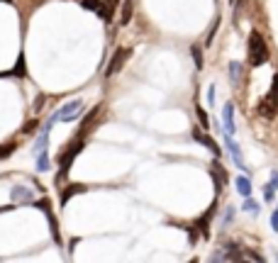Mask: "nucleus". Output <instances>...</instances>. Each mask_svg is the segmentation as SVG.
Listing matches in <instances>:
<instances>
[{
  "mask_svg": "<svg viewBox=\"0 0 278 263\" xmlns=\"http://www.w3.org/2000/svg\"><path fill=\"white\" fill-rule=\"evenodd\" d=\"M268 61V46H266L264 37L259 32L249 34V64L251 66H261Z\"/></svg>",
  "mask_w": 278,
  "mask_h": 263,
  "instance_id": "1",
  "label": "nucleus"
},
{
  "mask_svg": "<svg viewBox=\"0 0 278 263\" xmlns=\"http://www.w3.org/2000/svg\"><path fill=\"white\" fill-rule=\"evenodd\" d=\"M81 108H83V102H81V100H71L69 105H64V108H61V110H59L54 117L49 120L47 129L54 125V122H71V120H76V117L81 115Z\"/></svg>",
  "mask_w": 278,
  "mask_h": 263,
  "instance_id": "2",
  "label": "nucleus"
},
{
  "mask_svg": "<svg viewBox=\"0 0 278 263\" xmlns=\"http://www.w3.org/2000/svg\"><path fill=\"white\" fill-rule=\"evenodd\" d=\"M81 149H83V139H78V141H73V144H71L69 149H66V153H64V156L59 159V168H61V171H59V176H56V180H61V178H64V176H66V173H69L71 164H73V159H76V156L81 153Z\"/></svg>",
  "mask_w": 278,
  "mask_h": 263,
  "instance_id": "3",
  "label": "nucleus"
},
{
  "mask_svg": "<svg viewBox=\"0 0 278 263\" xmlns=\"http://www.w3.org/2000/svg\"><path fill=\"white\" fill-rule=\"evenodd\" d=\"M129 54H132V49H117L115 51V56L110 59V64H108V69H105V78H112L115 73H120V69L125 66V61L129 59Z\"/></svg>",
  "mask_w": 278,
  "mask_h": 263,
  "instance_id": "4",
  "label": "nucleus"
},
{
  "mask_svg": "<svg viewBox=\"0 0 278 263\" xmlns=\"http://www.w3.org/2000/svg\"><path fill=\"white\" fill-rule=\"evenodd\" d=\"M256 112H259L261 117H266V120H273V117H276V112H278V105L268 95H266L264 100L256 105Z\"/></svg>",
  "mask_w": 278,
  "mask_h": 263,
  "instance_id": "5",
  "label": "nucleus"
},
{
  "mask_svg": "<svg viewBox=\"0 0 278 263\" xmlns=\"http://www.w3.org/2000/svg\"><path fill=\"white\" fill-rule=\"evenodd\" d=\"M222 120H224V132H227V137H232V134H235V105H232V102H224Z\"/></svg>",
  "mask_w": 278,
  "mask_h": 263,
  "instance_id": "6",
  "label": "nucleus"
},
{
  "mask_svg": "<svg viewBox=\"0 0 278 263\" xmlns=\"http://www.w3.org/2000/svg\"><path fill=\"white\" fill-rule=\"evenodd\" d=\"M193 137H195V141H200L203 146H208L215 156H220V153H222V151H220V146H217V141H215L212 137H208L205 132H193Z\"/></svg>",
  "mask_w": 278,
  "mask_h": 263,
  "instance_id": "7",
  "label": "nucleus"
},
{
  "mask_svg": "<svg viewBox=\"0 0 278 263\" xmlns=\"http://www.w3.org/2000/svg\"><path fill=\"white\" fill-rule=\"evenodd\" d=\"M98 112H100V105H98V108H93V110L88 112V117H85L83 122H81V129H78V139H83L85 134L90 132V127H93V122H96Z\"/></svg>",
  "mask_w": 278,
  "mask_h": 263,
  "instance_id": "8",
  "label": "nucleus"
},
{
  "mask_svg": "<svg viewBox=\"0 0 278 263\" xmlns=\"http://www.w3.org/2000/svg\"><path fill=\"white\" fill-rule=\"evenodd\" d=\"M85 190H88V188H85L83 183H71L69 188L61 193V205H66V202H69L73 195H81V193H85Z\"/></svg>",
  "mask_w": 278,
  "mask_h": 263,
  "instance_id": "9",
  "label": "nucleus"
},
{
  "mask_svg": "<svg viewBox=\"0 0 278 263\" xmlns=\"http://www.w3.org/2000/svg\"><path fill=\"white\" fill-rule=\"evenodd\" d=\"M115 5H117V0H108L105 5H100V10H98V15L105 20V22H110L112 20V13H115Z\"/></svg>",
  "mask_w": 278,
  "mask_h": 263,
  "instance_id": "10",
  "label": "nucleus"
},
{
  "mask_svg": "<svg viewBox=\"0 0 278 263\" xmlns=\"http://www.w3.org/2000/svg\"><path fill=\"white\" fill-rule=\"evenodd\" d=\"M32 200V190L27 188H15L13 190V202H29Z\"/></svg>",
  "mask_w": 278,
  "mask_h": 263,
  "instance_id": "11",
  "label": "nucleus"
},
{
  "mask_svg": "<svg viewBox=\"0 0 278 263\" xmlns=\"http://www.w3.org/2000/svg\"><path fill=\"white\" fill-rule=\"evenodd\" d=\"M237 190H239V195L249 197V195H251V183H249V178L239 176V178H237Z\"/></svg>",
  "mask_w": 278,
  "mask_h": 263,
  "instance_id": "12",
  "label": "nucleus"
},
{
  "mask_svg": "<svg viewBox=\"0 0 278 263\" xmlns=\"http://www.w3.org/2000/svg\"><path fill=\"white\" fill-rule=\"evenodd\" d=\"M227 146H229V151H232V159H235V164L239 168H242V171H244V164H242V156H239V146H237L235 141H232V139H227Z\"/></svg>",
  "mask_w": 278,
  "mask_h": 263,
  "instance_id": "13",
  "label": "nucleus"
},
{
  "mask_svg": "<svg viewBox=\"0 0 278 263\" xmlns=\"http://www.w3.org/2000/svg\"><path fill=\"white\" fill-rule=\"evenodd\" d=\"M47 139H49V129H44L42 134H39V139L34 141V153H42L44 146H47Z\"/></svg>",
  "mask_w": 278,
  "mask_h": 263,
  "instance_id": "14",
  "label": "nucleus"
},
{
  "mask_svg": "<svg viewBox=\"0 0 278 263\" xmlns=\"http://www.w3.org/2000/svg\"><path fill=\"white\" fill-rule=\"evenodd\" d=\"M132 20V0H125V8H122V25H127Z\"/></svg>",
  "mask_w": 278,
  "mask_h": 263,
  "instance_id": "15",
  "label": "nucleus"
},
{
  "mask_svg": "<svg viewBox=\"0 0 278 263\" xmlns=\"http://www.w3.org/2000/svg\"><path fill=\"white\" fill-rule=\"evenodd\" d=\"M268 97H271V100H273V102L278 105V73L273 76V81H271V90H268Z\"/></svg>",
  "mask_w": 278,
  "mask_h": 263,
  "instance_id": "16",
  "label": "nucleus"
},
{
  "mask_svg": "<svg viewBox=\"0 0 278 263\" xmlns=\"http://www.w3.org/2000/svg\"><path fill=\"white\" fill-rule=\"evenodd\" d=\"M37 168H39V171H47V168H49V159H47V151L37 153Z\"/></svg>",
  "mask_w": 278,
  "mask_h": 263,
  "instance_id": "17",
  "label": "nucleus"
},
{
  "mask_svg": "<svg viewBox=\"0 0 278 263\" xmlns=\"http://www.w3.org/2000/svg\"><path fill=\"white\" fill-rule=\"evenodd\" d=\"M191 54H193V59H195V66H198V69H203V54H200V46H198V44L191 49Z\"/></svg>",
  "mask_w": 278,
  "mask_h": 263,
  "instance_id": "18",
  "label": "nucleus"
},
{
  "mask_svg": "<svg viewBox=\"0 0 278 263\" xmlns=\"http://www.w3.org/2000/svg\"><path fill=\"white\" fill-rule=\"evenodd\" d=\"M15 76H25V56H20V61L15 64Z\"/></svg>",
  "mask_w": 278,
  "mask_h": 263,
  "instance_id": "19",
  "label": "nucleus"
},
{
  "mask_svg": "<svg viewBox=\"0 0 278 263\" xmlns=\"http://www.w3.org/2000/svg\"><path fill=\"white\" fill-rule=\"evenodd\" d=\"M13 151H15V144H5V146H0V159H8Z\"/></svg>",
  "mask_w": 278,
  "mask_h": 263,
  "instance_id": "20",
  "label": "nucleus"
},
{
  "mask_svg": "<svg viewBox=\"0 0 278 263\" xmlns=\"http://www.w3.org/2000/svg\"><path fill=\"white\" fill-rule=\"evenodd\" d=\"M37 127H39V120H32V122H27V125L22 127V132H25V134H32V129H37Z\"/></svg>",
  "mask_w": 278,
  "mask_h": 263,
  "instance_id": "21",
  "label": "nucleus"
},
{
  "mask_svg": "<svg viewBox=\"0 0 278 263\" xmlns=\"http://www.w3.org/2000/svg\"><path fill=\"white\" fill-rule=\"evenodd\" d=\"M83 8H88V10H100V0H83Z\"/></svg>",
  "mask_w": 278,
  "mask_h": 263,
  "instance_id": "22",
  "label": "nucleus"
},
{
  "mask_svg": "<svg viewBox=\"0 0 278 263\" xmlns=\"http://www.w3.org/2000/svg\"><path fill=\"white\" fill-rule=\"evenodd\" d=\"M198 120L203 122V127H208V125H210V122H208V112L203 110V108H198Z\"/></svg>",
  "mask_w": 278,
  "mask_h": 263,
  "instance_id": "23",
  "label": "nucleus"
},
{
  "mask_svg": "<svg viewBox=\"0 0 278 263\" xmlns=\"http://www.w3.org/2000/svg\"><path fill=\"white\" fill-rule=\"evenodd\" d=\"M229 69H232V81H237V78H239V64L232 61V64H229Z\"/></svg>",
  "mask_w": 278,
  "mask_h": 263,
  "instance_id": "24",
  "label": "nucleus"
},
{
  "mask_svg": "<svg viewBox=\"0 0 278 263\" xmlns=\"http://www.w3.org/2000/svg\"><path fill=\"white\" fill-rule=\"evenodd\" d=\"M264 197H266V200H273V183H271V185H266Z\"/></svg>",
  "mask_w": 278,
  "mask_h": 263,
  "instance_id": "25",
  "label": "nucleus"
},
{
  "mask_svg": "<svg viewBox=\"0 0 278 263\" xmlns=\"http://www.w3.org/2000/svg\"><path fill=\"white\" fill-rule=\"evenodd\" d=\"M244 207L249 209V212H256V202H251V200H247V205Z\"/></svg>",
  "mask_w": 278,
  "mask_h": 263,
  "instance_id": "26",
  "label": "nucleus"
},
{
  "mask_svg": "<svg viewBox=\"0 0 278 263\" xmlns=\"http://www.w3.org/2000/svg\"><path fill=\"white\" fill-rule=\"evenodd\" d=\"M271 224H273V229L278 232V212H273V217H271Z\"/></svg>",
  "mask_w": 278,
  "mask_h": 263,
  "instance_id": "27",
  "label": "nucleus"
},
{
  "mask_svg": "<svg viewBox=\"0 0 278 263\" xmlns=\"http://www.w3.org/2000/svg\"><path fill=\"white\" fill-rule=\"evenodd\" d=\"M3 3H13V0H3Z\"/></svg>",
  "mask_w": 278,
  "mask_h": 263,
  "instance_id": "28",
  "label": "nucleus"
},
{
  "mask_svg": "<svg viewBox=\"0 0 278 263\" xmlns=\"http://www.w3.org/2000/svg\"><path fill=\"white\" fill-rule=\"evenodd\" d=\"M0 76H5V73H0Z\"/></svg>",
  "mask_w": 278,
  "mask_h": 263,
  "instance_id": "29",
  "label": "nucleus"
}]
</instances>
